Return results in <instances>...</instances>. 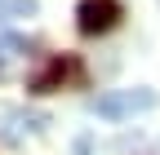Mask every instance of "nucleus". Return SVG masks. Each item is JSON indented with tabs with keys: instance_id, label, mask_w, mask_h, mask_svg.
<instances>
[{
	"instance_id": "obj_4",
	"label": "nucleus",
	"mask_w": 160,
	"mask_h": 155,
	"mask_svg": "<svg viewBox=\"0 0 160 155\" xmlns=\"http://www.w3.org/2000/svg\"><path fill=\"white\" fill-rule=\"evenodd\" d=\"M71 75H76V62H71V58H53V62L31 80V93H53L62 80H71Z\"/></svg>"
},
{
	"instance_id": "obj_1",
	"label": "nucleus",
	"mask_w": 160,
	"mask_h": 155,
	"mask_svg": "<svg viewBox=\"0 0 160 155\" xmlns=\"http://www.w3.org/2000/svg\"><path fill=\"white\" fill-rule=\"evenodd\" d=\"M151 106H156L151 89H111V93H98V98L89 102V111L102 115V120H125V115L151 111Z\"/></svg>"
},
{
	"instance_id": "obj_3",
	"label": "nucleus",
	"mask_w": 160,
	"mask_h": 155,
	"mask_svg": "<svg viewBox=\"0 0 160 155\" xmlns=\"http://www.w3.org/2000/svg\"><path fill=\"white\" fill-rule=\"evenodd\" d=\"M27 124H31V129H45V120H40V115L13 111V106H0V142H5V146H22Z\"/></svg>"
},
{
	"instance_id": "obj_5",
	"label": "nucleus",
	"mask_w": 160,
	"mask_h": 155,
	"mask_svg": "<svg viewBox=\"0 0 160 155\" xmlns=\"http://www.w3.org/2000/svg\"><path fill=\"white\" fill-rule=\"evenodd\" d=\"M40 5L36 0H0V22H22V18H36Z\"/></svg>"
},
{
	"instance_id": "obj_2",
	"label": "nucleus",
	"mask_w": 160,
	"mask_h": 155,
	"mask_svg": "<svg viewBox=\"0 0 160 155\" xmlns=\"http://www.w3.org/2000/svg\"><path fill=\"white\" fill-rule=\"evenodd\" d=\"M120 0H80V9H76V27L80 35H102L120 22Z\"/></svg>"
}]
</instances>
